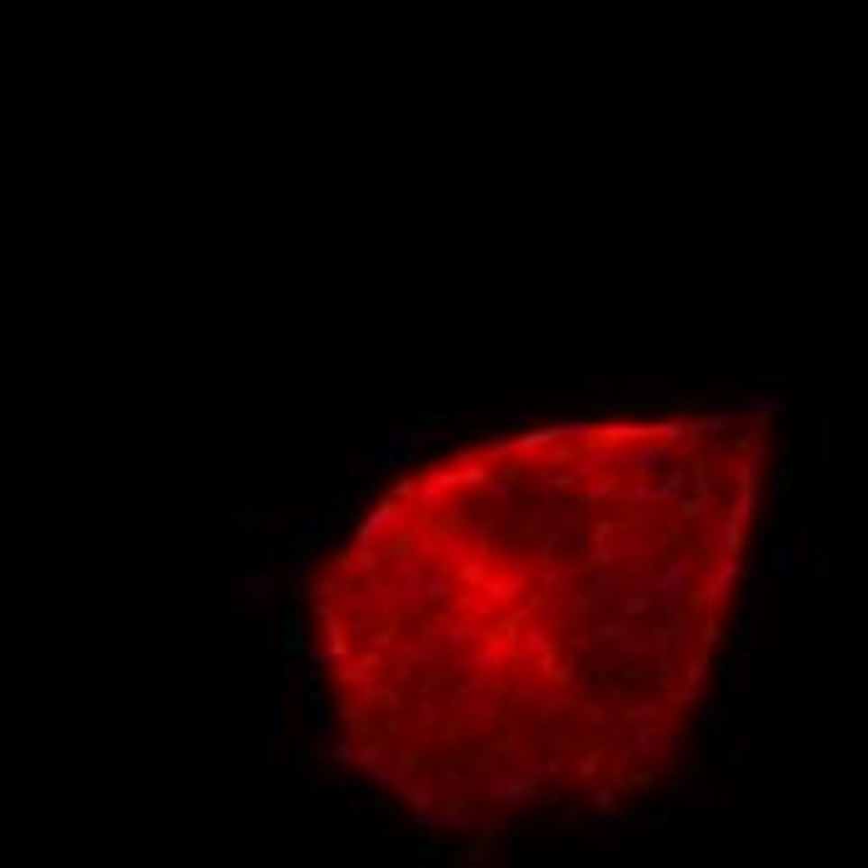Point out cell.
Here are the masks:
<instances>
[{"label":"cell","mask_w":868,"mask_h":868,"mask_svg":"<svg viewBox=\"0 0 868 868\" xmlns=\"http://www.w3.org/2000/svg\"><path fill=\"white\" fill-rule=\"evenodd\" d=\"M769 444L759 409L574 419L385 484L305 589L344 763L440 834L654 799L749 569Z\"/></svg>","instance_id":"obj_1"}]
</instances>
